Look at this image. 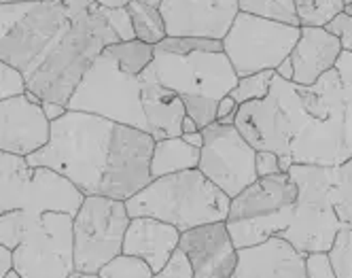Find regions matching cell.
Wrapping results in <instances>:
<instances>
[{
  "label": "cell",
  "mask_w": 352,
  "mask_h": 278,
  "mask_svg": "<svg viewBox=\"0 0 352 278\" xmlns=\"http://www.w3.org/2000/svg\"><path fill=\"white\" fill-rule=\"evenodd\" d=\"M119 43L94 0L0 5V60L41 103L68 105L104 47Z\"/></svg>",
  "instance_id": "cell-1"
},
{
  "label": "cell",
  "mask_w": 352,
  "mask_h": 278,
  "mask_svg": "<svg viewBox=\"0 0 352 278\" xmlns=\"http://www.w3.org/2000/svg\"><path fill=\"white\" fill-rule=\"evenodd\" d=\"M49 140L28 156L70 181L83 195L130 200L151 181L153 136L104 117L68 111L49 123Z\"/></svg>",
  "instance_id": "cell-2"
},
{
  "label": "cell",
  "mask_w": 352,
  "mask_h": 278,
  "mask_svg": "<svg viewBox=\"0 0 352 278\" xmlns=\"http://www.w3.org/2000/svg\"><path fill=\"white\" fill-rule=\"evenodd\" d=\"M301 115L291 140L293 164L340 166L352 158V54L314 85H299Z\"/></svg>",
  "instance_id": "cell-3"
},
{
  "label": "cell",
  "mask_w": 352,
  "mask_h": 278,
  "mask_svg": "<svg viewBox=\"0 0 352 278\" xmlns=\"http://www.w3.org/2000/svg\"><path fill=\"white\" fill-rule=\"evenodd\" d=\"M72 215L58 211L17 208L0 215V244L13 250V270L21 278H72Z\"/></svg>",
  "instance_id": "cell-4"
},
{
  "label": "cell",
  "mask_w": 352,
  "mask_h": 278,
  "mask_svg": "<svg viewBox=\"0 0 352 278\" xmlns=\"http://www.w3.org/2000/svg\"><path fill=\"white\" fill-rule=\"evenodd\" d=\"M232 197L195 170L174 172L153 179L130 200L125 208L130 217H151L174 225L179 232L191 227L228 221Z\"/></svg>",
  "instance_id": "cell-5"
},
{
  "label": "cell",
  "mask_w": 352,
  "mask_h": 278,
  "mask_svg": "<svg viewBox=\"0 0 352 278\" xmlns=\"http://www.w3.org/2000/svg\"><path fill=\"white\" fill-rule=\"evenodd\" d=\"M140 92V74L123 68L109 47H104L72 92L66 109L98 115L146 132Z\"/></svg>",
  "instance_id": "cell-6"
},
{
  "label": "cell",
  "mask_w": 352,
  "mask_h": 278,
  "mask_svg": "<svg viewBox=\"0 0 352 278\" xmlns=\"http://www.w3.org/2000/svg\"><path fill=\"white\" fill-rule=\"evenodd\" d=\"M289 176L297 185L295 215L278 238H285L304 255L329 253L342 227L329 197L331 166L293 164L289 168Z\"/></svg>",
  "instance_id": "cell-7"
},
{
  "label": "cell",
  "mask_w": 352,
  "mask_h": 278,
  "mask_svg": "<svg viewBox=\"0 0 352 278\" xmlns=\"http://www.w3.org/2000/svg\"><path fill=\"white\" fill-rule=\"evenodd\" d=\"M83 197L62 174L43 166H30L21 156L0 153V215L28 208L38 213L58 211L74 217Z\"/></svg>",
  "instance_id": "cell-8"
},
{
  "label": "cell",
  "mask_w": 352,
  "mask_h": 278,
  "mask_svg": "<svg viewBox=\"0 0 352 278\" xmlns=\"http://www.w3.org/2000/svg\"><path fill=\"white\" fill-rule=\"evenodd\" d=\"M148 68L162 85L174 89L181 98L199 96L221 100L232 94L240 79L223 52V41L189 54H172L155 45V56Z\"/></svg>",
  "instance_id": "cell-9"
},
{
  "label": "cell",
  "mask_w": 352,
  "mask_h": 278,
  "mask_svg": "<svg viewBox=\"0 0 352 278\" xmlns=\"http://www.w3.org/2000/svg\"><path fill=\"white\" fill-rule=\"evenodd\" d=\"M130 219L123 200L85 195L72 221L74 274H98L102 266L121 255Z\"/></svg>",
  "instance_id": "cell-10"
},
{
  "label": "cell",
  "mask_w": 352,
  "mask_h": 278,
  "mask_svg": "<svg viewBox=\"0 0 352 278\" xmlns=\"http://www.w3.org/2000/svg\"><path fill=\"white\" fill-rule=\"evenodd\" d=\"M299 30L301 26H289L240 11L223 39V52L238 77L276 70L291 56Z\"/></svg>",
  "instance_id": "cell-11"
},
{
  "label": "cell",
  "mask_w": 352,
  "mask_h": 278,
  "mask_svg": "<svg viewBox=\"0 0 352 278\" xmlns=\"http://www.w3.org/2000/svg\"><path fill=\"white\" fill-rule=\"evenodd\" d=\"M204 145L199 149L197 170L214 183L228 197H236L259 176L255 170L257 151L250 147L236 125L210 123L202 130Z\"/></svg>",
  "instance_id": "cell-12"
},
{
  "label": "cell",
  "mask_w": 352,
  "mask_h": 278,
  "mask_svg": "<svg viewBox=\"0 0 352 278\" xmlns=\"http://www.w3.org/2000/svg\"><path fill=\"white\" fill-rule=\"evenodd\" d=\"M234 125L255 151H272L278 158H291L293 125L278 74H274L270 92L263 100L238 107Z\"/></svg>",
  "instance_id": "cell-13"
},
{
  "label": "cell",
  "mask_w": 352,
  "mask_h": 278,
  "mask_svg": "<svg viewBox=\"0 0 352 278\" xmlns=\"http://www.w3.org/2000/svg\"><path fill=\"white\" fill-rule=\"evenodd\" d=\"M160 13L166 36L223 41L240 13V0H162Z\"/></svg>",
  "instance_id": "cell-14"
},
{
  "label": "cell",
  "mask_w": 352,
  "mask_h": 278,
  "mask_svg": "<svg viewBox=\"0 0 352 278\" xmlns=\"http://www.w3.org/2000/svg\"><path fill=\"white\" fill-rule=\"evenodd\" d=\"M179 248L185 253L195 278H230L238 264V248L225 221L181 232Z\"/></svg>",
  "instance_id": "cell-15"
},
{
  "label": "cell",
  "mask_w": 352,
  "mask_h": 278,
  "mask_svg": "<svg viewBox=\"0 0 352 278\" xmlns=\"http://www.w3.org/2000/svg\"><path fill=\"white\" fill-rule=\"evenodd\" d=\"M49 121L34 100L23 92L0 100V153L28 158L49 140Z\"/></svg>",
  "instance_id": "cell-16"
},
{
  "label": "cell",
  "mask_w": 352,
  "mask_h": 278,
  "mask_svg": "<svg viewBox=\"0 0 352 278\" xmlns=\"http://www.w3.org/2000/svg\"><path fill=\"white\" fill-rule=\"evenodd\" d=\"M230 278H306V255L285 238L238 248V264Z\"/></svg>",
  "instance_id": "cell-17"
},
{
  "label": "cell",
  "mask_w": 352,
  "mask_h": 278,
  "mask_svg": "<svg viewBox=\"0 0 352 278\" xmlns=\"http://www.w3.org/2000/svg\"><path fill=\"white\" fill-rule=\"evenodd\" d=\"M297 202V185L289 172H278L272 176H259L244 191L232 197L228 223L263 219L280 213Z\"/></svg>",
  "instance_id": "cell-18"
},
{
  "label": "cell",
  "mask_w": 352,
  "mask_h": 278,
  "mask_svg": "<svg viewBox=\"0 0 352 278\" xmlns=\"http://www.w3.org/2000/svg\"><path fill=\"white\" fill-rule=\"evenodd\" d=\"M181 232L174 225L151 217H132L123 238V253L144 259L155 274L162 272L174 250L179 248Z\"/></svg>",
  "instance_id": "cell-19"
},
{
  "label": "cell",
  "mask_w": 352,
  "mask_h": 278,
  "mask_svg": "<svg viewBox=\"0 0 352 278\" xmlns=\"http://www.w3.org/2000/svg\"><path fill=\"white\" fill-rule=\"evenodd\" d=\"M340 54V41L322 26H301L297 45L289 56L293 62V83L314 85L324 72L336 68Z\"/></svg>",
  "instance_id": "cell-20"
},
{
  "label": "cell",
  "mask_w": 352,
  "mask_h": 278,
  "mask_svg": "<svg viewBox=\"0 0 352 278\" xmlns=\"http://www.w3.org/2000/svg\"><path fill=\"white\" fill-rule=\"evenodd\" d=\"M140 100H142V111L146 119V132L153 136V140H164V138H176L181 136V125L185 119V105L183 98L174 89H168L162 85L151 68L140 74Z\"/></svg>",
  "instance_id": "cell-21"
},
{
  "label": "cell",
  "mask_w": 352,
  "mask_h": 278,
  "mask_svg": "<svg viewBox=\"0 0 352 278\" xmlns=\"http://www.w3.org/2000/svg\"><path fill=\"white\" fill-rule=\"evenodd\" d=\"M199 164V149L183 140L181 136L176 138H164L155 140L153 153H151L148 172L151 179H160L166 174L195 170Z\"/></svg>",
  "instance_id": "cell-22"
},
{
  "label": "cell",
  "mask_w": 352,
  "mask_h": 278,
  "mask_svg": "<svg viewBox=\"0 0 352 278\" xmlns=\"http://www.w3.org/2000/svg\"><path fill=\"white\" fill-rule=\"evenodd\" d=\"M132 17V26L136 41H142L146 45H160L166 39V26H164V17L160 13V7H151L144 5L140 0H132V3L125 7Z\"/></svg>",
  "instance_id": "cell-23"
},
{
  "label": "cell",
  "mask_w": 352,
  "mask_h": 278,
  "mask_svg": "<svg viewBox=\"0 0 352 278\" xmlns=\"http://www.w3.org/2000/svg\"><path fill=\"white\" fill-rule=\"evenodd\" d=\"M329 197L342 225L352 223V158L340 166H331Z\"/></svg>",
  "instance_id": "cell-24"
},
{
  "label": "cell",
  "mask_w": 352,
  "mask_h": 278,
  "mask_svg": "<svg viewBox=\"0 0 352 278\" xmlns=\"http://www.w3.org/2000/svg\"><path fill=\"white\" fill-rule=\"evenodd\" d=\"M240 11L289 23V26H299L295 0H240Z\"/></svg>",
  "instance_id": "cell-25"
},
{
  "label": "cell",
  "mask_w": 352,
  "mask_h": 278,
  "mask_svg": "<svg viewBox=\"0 0 352 278\" xmlns=\"http://www.w3.org/2000/svg\"><path fill=\"white\" fill-rule=\"evenodd\" d=\"M350 0H295L299 26H324L333 19Z\"/></svg>",
  "instance_id": "cell-26"
},
{
  "label": "cell",
  "mask_w": 352,
  "mask_h": 278,
  "mask_svg": "<svg viewBox=\"0 0 352 278\" xmlns=\"http://www.w3.org/2000/svg\"><path fill=\"white\" fill-rule=\"evenodd\" d=\"M98 276L100 278H155V272L151 270V266L144 259L121 253V255L111 259L107 266H102Z\"/></svg>",
  "instance_id": "cell-27"
},
{
  "label": "cell",
  "mask_w": 352,
  "mask_h": 278,
  "mask_svg": "<svg viewBox=\"0 0 352 278\" xmlns=\"http://www.w3.org/2000/svg\"><path fill=\"white\" fill-rule=\"evenodd\" d=\"M274 70H263V72H255L248 74V77H240L238 85L232 89V98L238 105L244 103H255V100H263L270 92L272 79H274Z\"/></svg>",
  "instance_id": "cell-28"
},
{
  "label": "cell",
  "mask_w": 352,
  "mask_h": 278,
  "mask_svg": "<svg viewBox=\"0 0 352 278\" xmlns=\"http://www.w3.org/2000/svg\"><path fill=\"white\" fill-rule=\"evenodd\" d=\"M329 259L338 278H352V223H344L329 248Z\"/></svg>",
  "instance_id": "cell-29"
},
{
  "label": "cell",
  "mask_w": 352,
  "mask_h": 278,
  "mask_svg": "<svg viewBox=\"0 0 352 278\" xmlns=\"http://www.w3.org/2000/svg\"><path fill=\"white\" fill-rule=\"evenodd\" d=\"M183 105H185V113L197 123L199 130H204L206 125L217 121V105H219V100L189 96V98H183Z\"/></svg>",
  "instance_id": "cell-30"
},
{
  "label": "cell",
  "mask_w": 352,
  "mask_h": 278,
  "mask_svg": "<svg viewBox=\"0 0 352 278\" xmlns=\"http://www.w3.org/2000/svg\"><path fill=\"white\" fill-rule=\"evenodd\" d=\"M102 9V7H100ZM109 26L113 28V32L117 34V39L121 43L125 41H136V34H134V26H132V17L128 13V9H102Z\"/></svg>",
  "instance_id": "cell-31"
},
{
  "label": "cell",
  "mask_w": 352,
  "mask_h": 278,
  "mask_svg": "<svg viewBox=\"0 0 352 278\" xmlns=\"http://www.w3.org/2000/svg\"><path fill=\"white\" fill-rule=\"evenodd\" d=\"M23 92H26L23 77L13 66H9L5 60H0V100L19 96Z\"/></svg>",
  "instance_id": "cell-32"
},
{
  "label": "cell",
  "mask_w": 352,
  "mask_h": 278,
  "mask_svg": "<svg viewBox=\"0 0 352 278\" xmlns=\"http://www.w3.org/2000/svg\"><path fill=\"white\" fill-rule=\"evenodd\" d=\"M329 34H333L340 45H342V52H350L352 54V17L346 15L344 11L338 13L333 19H329L322 26Z\"/></svg>",
  "instance_id": "cell-33"
},
{
  "label": "cell",
  "mask_w": 352,
  "mask_h": 278,
  "mask_svg": "<svg viewBox=\"0 0 352 278\" xmlns=\"http://www.w3.org/2000/svg\"><path fill=\"white\" fill-rule=\"evenodd\" d=\"M306 278H338L329 253H308L306 255Z\"/></svg>",
  "instance_id": "cell-34"
},
{
  "label": "cell",
  "mask_w": 352,
  "mask_h": 278,
  "mask_svg": "<svg viewBox=\"0 0 352 278\" xmlns=\"http://www.w3.org/2000/svg\"><path fill=\"white\" fill-rule=\"evenodd\" d=\"M155 278H193V272L189 268V261L185 257V253L181 248H176L174 255L168 261V266L162 272H157Z\"/></svg>",
  "instance_id": "cell-35"
},
{
  "label": "cell",
  "mask_w": 352,
  "mask_h": 278,
  "mask_svg": "<svg viewBox=\"0 0 352 278\" xmlns=\"http://www.w3.org/2000/svg\"><path fill=\"white\" fill-rule=\"evenodd\" d=\"M255 170L257 176H272V174H278L280 170V158L272 153V151H257L255 156Z\"/></svg>",
  "instance_id": "cell-36"
},
{
  "label": "cell",
  "mask_w": 352,
  "mask_h": 278,
  "mask_svg": "<svg viewBox=\"0 0 352 278\" xmlns=\"http://www.w3.org/2000/svg\"><path fill=\"white\" fill-rule=\"evenodd\" d=\"M238 103L232 98V96H225L219 100L217 105V123L221 125H234L236 121V113H238Z\"/></svg>",
  "instance_id": "cell-37"
},
{
  "label": "cell",
  "mask_w": 352,
  "mask_h": 278,
  "mask_svg": "<svg viewBox=\"0 0 352 278\" xmlns=\"http://www.w3.org/2000/svg\"><path fill=\"white\" fill-rule=\"evenodd\" d=\"M41 109H43V113H45L49 123L60 119V117H64L68 113V109L64 105H58V103H41Z\"/></svg>",
  "instance_id": "cell-38"
},
{
  "label": "cell",
  "mask_w": 352,
  "mask_h": 278,
  "mask_svg": "<svg viewBox=\"0 0 352 278\" xmlns=\"http://www.w3.org/2000/svg\"><path fill=\"white\" fill-rule=\"evenodd\" d=\"M9 270H13V250L0 244V278H5Z\"/></svg>",
  "instance_id": "cell-39"
},
{
  "label": "cell",
  "mask_w": 352,
  "mask_h": 278,
  "mask_svg": "<svg viewBox=\"0 0 352 278\" xmlns=\"http://www.w3.org/2000/svg\"><path fill=\"white\" fill-rule=\"evenodd\" d=\"M274 72L278 74V77H283L285 81H293V62H291V58H287Z\"/></svg>",
  "instance_id": "cell-40"
},
{
  "label": "cell",
  "mask_w": 352,
  "mask_h": 278,
  "mask_svg": "<svg viewBox=\"0 0 352 278\" xmlns=\"http://www.w3.org/2000/svg\"><path fill=\"white\" fill-rule=\"evenodd\" d=\"M94 3L102 9H125L132 0H94Z\"/></svg>",
  "instance_id": "cell-41"
},
{
  "label": "cell",
  "mask_w": 352,
  "mask_h": 278,
  "mask_svg": "<svg viewBox=\"0 0 352 278\" xmlns=\"http://www.w3.org/2000/svg\"><path fill=\"white\" fill-rule=\"evenodd\" d=\"M181 138L187 140L189 145L197 147V149H202V145H204V134H202V130H197V132H193V134H183Z\"/></svg>",
  "instance_id": "cell-42"
},
{
  "label": "cell",
  "mask_w": 352,
  "mask_h": 278,
  "mask_svg": "<svg viewBox=\"0 0 352 278\" xmlns=\"http://www.w3.org/2000/svg\"><path fill=\"white\" fill-rule=\"evenodd\" d=\"M199 128H197V123L189 117V115H185V119H183V125H181V132L183 134H193V132H197ZM181 134V136H183Z\"/></svg>",
  "instance_id": "cell-43"
},
{
  "label": "cell",
  "mask_w": 352,
  "mask_h": 278,
  "mask_svg": "<svg viewBox=\"0 0 352 278\" xmlns=\"http://www.w3.org/2000/svg\"><path fill=\"white\" fill-rule=\"evenodd\" d=\"M5 3H64V0H0V5Z\"/></svg>",
  "instance_id": "cell-44"
},
{
  "label": "cell",
  "mask_w": 352,
  "mask_h": 278,
  "mask_svg": "<svg viewBox=\"0 0 352 278\" xmlns=\"http://www.w3.org/2000/svg\"><path fill=\"white\" fill-rule=\"evenodd\" d=\"M140 3H144V5H151V7H160L162 0H140Z\"/></svg>",
  "instance_id": "cell-45"
},
{
  "label": "cell",
  "mask_w": 352,
  "mask_h": 278,
  "mask_svg": "<svg viewBox=\"0 0 352 278\" xmlns=\"http://www.w3.org/2000/svg\"><path fill=\"white\" fill-rule=\"evenodd\" d=\"M344 13H346V15H350V17H352V0H350V3H348V5H346V7H344Z\"/></svg>",
  "instance_id": "cell-46"
},
{
  "label": "cell",
  "mask_w": 352,
  "mask_h": 278,
  "mask_svg": "<svg viewBox=\"0 0 352 278\" xmlns=\"http://www.w3.org/2000/svg\"><path fill=\"white\" fill-rule=\"evenodd\" d=\"M5 278H21V276H19V274H17V272H15V270H9V272H7V276H5Z\"/></svg>",
  "instance_id": "cell-47"
},
{
  "label": "cell",
  "mask_w": 352,
  "mask_h": 278,
  "mask_svg": "<svg viewBox=\"0 0 352 278\" xmlns=\"http://www.w3.org/2000/svg\"><path fill=\"white\" fill-rule=\"evenodd\" d=\"M193 278H195V276H193Z\"/></svg>",
  "instance_id": "cell-48"
}]
</instances>
